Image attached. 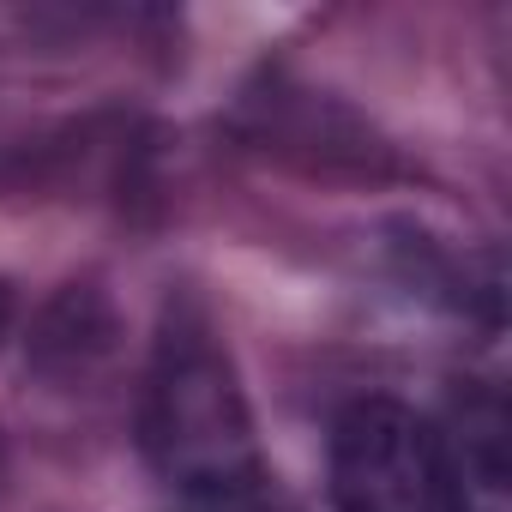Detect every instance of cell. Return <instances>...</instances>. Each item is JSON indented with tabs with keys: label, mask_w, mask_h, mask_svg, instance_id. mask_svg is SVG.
<instances>
[{
	"label": "cell",
	"mask_w": 512,
	"mask_h": 512,
	"mask_svg": "<svg viewBox=\"0 0 512 512\" xmlns=\"http://www.w3.org/2000/svg\"><path fill=\"white\" fill-rule=\"evenodd\" d=\"M145 446L157 476L199 512H253L266 482L253 416L235 386L229 356L199 320H181L157 338L151 392H145Z\"/></svg>",
	"instance_id": "1"
},
{
	"label": "cell",
	"mask_w": 512,
	"mask_h": 512,
	"mask_svg": "<svg viewBox=\"0 0 512 512\" xmlns=\"http://www.w3.org/2000/svg\"><path fill=\"white\" fill-rule=\"evenodd\" d=\"M332 506L338 512H452L440 434L392 398L350 404L332 434Z\"/></svg>",
	"instance_id": "2"
},
{
	"label": "cell",
	"mask_w": 512,
	"mask_h": 512,
	"mask_svg": "<svg viewBox=\"0 0 512 512\" xmlns=\"http://www.w3.org/2000/svg\"><path fill=\"white\" fill-rule=\"evenodd\" d=\"M446 506L452 512H512V458H506V410L500 398H470L458 422L440 434Z\"/></svg>",
	"instance_id": "3"
}]
</instances>
